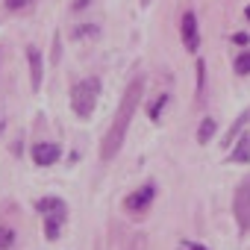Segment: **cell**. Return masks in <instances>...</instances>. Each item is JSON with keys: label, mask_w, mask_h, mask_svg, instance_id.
<instances>
[{"label": "cell", "mask_w": 250, "mask_h": 250, "mask_svg": "<svg viewBox=\"0 0 250 250\" xmlns=\"http://www.w3.org/2000/svg\"><path fill=\"white\" fill-rule=\"evenodd\" d=\"M142 91H145V77L139 74V77L127 85V91H124L121 106H118V112H115V118H112V124H109V130H106V136H103V142H100V159H103V162H112V159L121 153L124 136H127L130 121H133V115H136V109H139V103H142Z\"/></svg>", "instance_id": "cell-1"}, {"label": "cell", "mask_w": 250, "mask_h": 250, "mask_svg": "<svg viewBox=\"0 0 250 250\" xmlns=\"http://www.w3.org/2000/svg\"><path fill=\"white\" fill-rule=\"evenodd\" d=\"M97 97H100V80L97 77L80 80L71 88V109H74V115L83 118V121H88L91 112H94V106H97Z\"/></svg>", "instance_id": "cell-2"}, {"label": "cell", "mask_w": 250, "mask_h": 250, "mask_svg": "<svg viewBox=\"0 0 250 250\" xmlns=\"http://www.w3.org/2000/svg\"><path fill=\"white\" fill-rule=\"evenodd\" d=\"M39 212H42V221H44V235L50 241H56L62 224L68 221V203L62 197H42L39 200Z\"/></svg>", "instance_id": "cell-3"}, {"label": "cell", "mask_w": 250, "mask_h": 250, "mask_svg": "<svg viewBox=\"0 0 250 250\" xmlns=\"http://www.w3.org/2000/svg\"><path fill=\"white\" fill-rule=\"evenodd\" d=\"M232 215L238 221V229L247 232L250 229V177L238 183L235 188V197H232Z\"/></svg>", "instance_id": "cell-4"}, {"label": "cell", "mask_w": 250, "mask_h": 250, "mask_svg": "<svg viewBox=\"0 0 250 250\" xmlns=\"http://www.w3.org/2000/svg\"><path fill=\"white\" fill-rule=\"evenodd\" d=\"M180 33H183V44H186V50L197 53V47H200V33H197V18H194V12H186V15H183V27H180Z\"/></svg>", "instance_id": "cell-5"}, {"label": "cell", "mask_w": 250, "mask_h": 250, "mask_svg": "<svg viewBox=\"0 0 250 250\" xmlns=\"http://www.w3.org/2000/svg\"><path fill=\"white\" fill-rule=\"evenodd\" d=\"M156 197V186L153 183H147V186H142L139 191H133L127 200H124V206H127L130 212H142V209H147L150 206V200Z\"/></svg>", "instance_id": "cell-6"}, {"label": "cell", "mask_w": 250, "mask_h": 250, "mask_svg": "<svg viewBox=\"0 0 250 250\" xmlns=\"http://www.w3.org/2000/svg\"><path fill=\"white\" fill-rule=\"evenodd\" d=\"M59 156H62V150H59V145H53V142H39V145L33 147V162L42 165V168L56 165Z\"/></svg>", "instance_id": "cell-7"}, {"label": "cell", "mask_w": 250, "mask_h": 250, "mask_svg": "<svg viewBox=\"0 0 250 250\" xmlns=\"http://www.w3.org/2000/svg\"><path fill=\"white\" fill-rule=\"evenodd\" d=\"M27 59H30V85H33V91H39L42 88V71H44L39 47H27Z\"/></svg>", "instance_id": "cell-8"}, {"label": "cell", "mask_w": 250, "mask_h": 250, "mask_svg": "<svg viewBox=\"0 0 250 250\" xmlns=\"http://www.w3.org/2000/svg\"><path fill=\"white\" fill-rule=\"evenodd\" d=\"M229 159H232V162H238V165L250 162V133H244V136H241V139L235 142V147H232Z\"/></svg>", "instance_id": "cell-9"}, {"label": "cell", "mask_w": 250, "mask_h": 250, "mask_svg": "<svg viewBox=\"0 0 250 250\" xmlns=\"http://www.w3.org/2000/svg\"><path fill=\"white\" fill-rule=\"evenodd\" d=\"M247 124H250V106H247V109H244V112L235 118V124L229 127V133H227V142H224V145H232V139H238V133L247 127Z\"/></svg>", "instance_id": "cell-10"}, {"label": "cell", "mask_w": 250, "mask_h": 250, "mask_svg": "<svg viewBox=\"0 0 250 250\" xmlns=\"http://www.w3.org/2000/svg\"><path fill=\"white\" fill-rule=\"evenodd\" d=\"M215 130H218L215 118H203V121H200V130H197V142H200V145H209L212 136H215Z\"/></svg>", "instance_id": "cell-11"}, {"label": "cell", "mask_w": 250, "mask_h": 250, "mask_svg": "<svg viewBox=\"0 0 250 250\" xmlns=\"http://www.w3.org/2000/svg\"><path fill=\"white\" fill-rule=\"evenodd\" d=\"M235 74H241V77L250 74V50H244V53L235 59Z\"/></svg>", "instance_id": "cell-12"}, {"label": "cell", "mask_w": 250, "mask_h": 250, "mask_svg": "<svg viewBox=\"0 0 250 250\" xmlns=\"http://www.w3.org/2000/svg\"><path fill=\"white\" fill-rule=\"evenodd\" d=\"M12 241H15V232H12L9 227H0V250L12 247Z\"/></svg>", "instance_id": "cell-13"}, {"label": "cell", "mask_w": 250, "mask_h": 250, "mask_svg": "<svg viewBox=\"0 0 250 250\" xmlns=\"http://www.w3.org/2000/svg\"><path fill=\"white\" fill-rule=\"evenodd\" d=\"M165 103H168V94H159V97H156V103L150 106V118H153V121H159V112L165 109Z\"/></svg>", "instance_id": "cell-14"}, {"label": "cell", "mask_w": 250, "mask_h": 250, "mask_svg": "<svg viewBox=\"0 0 250 250\" xmlns=\"http://www.w3.org/2000/svg\"><path fill=\"white\" fill-rule=\"evenodd\" d=\"M6 6L18 12V9H27V6H33V0H6Z\"/></svg>", "instance_id": "cell-15"}, {"label": "cell", "mask_w": 250, "mask_h": 250, "mask_svg": "<svg viewBox=\"0 0 250 250\" xmlns=\"http://www.w3.org/2000/svg\"><path fill=\"white\" fill-rule=\"evenodd\" d=\"M232 42H235V44H247V42H250V36H247V33H235V36H232Z\"/></svg>", "instance_id": "cell-16"}, {"label": "cell", "mask_w": 250, "mask_h": 250, "mask_svg": "<svg viewBox=\"0 0 250 250\" xmlns=\"http://www.w3.org/2000/svg\"><path fill=\"white\" fill-rule=\"evenodd\" d=\"M203 68H206V65H203V59H200V62H197V88H203Z\"/></svg>", "instance_id": "cell-17"}, {"label": "cell", "mask_w": 250, "mask_h": 250, "mask_svg": "<svg viewBox=\"0 0 250 250\" xmlns=\"http://www.w3.org/2000/svg\"><path fill=\"white\" fill-rule=\"evenodd\" d=\"M180 250H206V247H200V244H194V241H183Z\"/></svg>", "instance_id": "cell-18"}, {"label": "cell", "mask_w": 250, "mask_h": 250, "mask_svg": "<svg viewBox=\"0 0 250 250\" xmlns=\"http://www.w3.org/2000/svg\"><path fill=\"white\" fill-rule=\"evenodd\" d=\"M74 6H77V9H83V6H88V0H77Z\"/></svg>", "instance_id": "cell-19"}, {"label": "cell", "mask_w": 250, "mask_h": 250, "mask_svg": "<svg viewBox=\"0 0 250 250\" xmlns=\"http://www.w3.org/2000/svg\"><path fill=\"white\" fill-rule=\"evenodd\" d=\"M244 15H247V21H250V6H247V9H244Z\"/></svg>", "instance_id": "cell-20"}]
</instances>
